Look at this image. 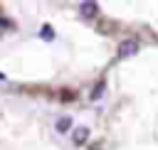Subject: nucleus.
<instances>
[{"label": "nucleus", "instance_id": "obj_2", "mask_svg": "<svg viewBox=\"0 0 158 150\" xmlns=\"http://www.w3.org/2000/svg\"><path fill=\"white\" fill-rule=\"evenodd\" d=\"M69 125H72V118H69V116H62V118L57 120V130H59V133H67Z\"/></svg>", "mask_w": 158, "mask_h": 150}, {"label": "nucleus", "instance_id": "obj_4", "mask_svg": "<svg viewBox=\"0 0 158 150\" xmlns=\"http://www.w3.org/2000/svg\"><path fill=\"white\" fill-rule=\"evenodd\" d=\"M86 138H89V128H84V125H81V128L74 133V143H84Z\"/></svg>", "mask_w": 158, "mask_h": 150}, {"label": "nucleus", "instance_id": "obj_3", "mask_svg": "<svg viewBox=\"0 0 158 150\" xmlns=\"http://www.w3.org/2000/svg\"><path fill=\"white\" fill-rule=\"evenodd\" d=\"M79 10H81V15L91 17V15L96 12V5H94V2H81V5H79Z\"/></svg>", "mask_w": 158, "mask_h": 150}, {"label": "nucleus", "instance_id": "obj_5", "mask_svg": "<svg viewBox=\"0 0 158 150\" xmlns=\"http://www.w3.org/2000/svg\"><path fill=\"white\" fill-rule=\"evenodd\" d=\"M42 34H44V39H52V27L44 25V27H42Z\"/></svg>", "mask_w": 158, "mask_h": 150}, {"label": "nucleus", "instance_id": "obj_1", "mask_svg": "<svg viewBox=\"0 0 158 150\" xmlns=\"http://www.w3.org/2000/svg\"><path fill=\"white\" fill-rule=\"evenodd\" d=\"M136 52H138V42L136 39H126V42L118 44V57H131Z\"/></svg>", "mask_w": 158, "mask_h": 150}]
</instances>
